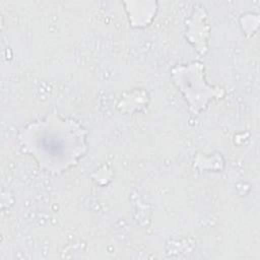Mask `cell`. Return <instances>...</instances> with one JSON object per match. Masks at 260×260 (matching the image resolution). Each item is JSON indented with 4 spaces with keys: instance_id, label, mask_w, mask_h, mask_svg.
<instances>
[{
    "instance_id": "cell-1",
    "label": "cell",
    "mask_w": 260,
    "mask_h": 260,
    "mask_svg": "<svg viewBox=\"0 0 260 260\" xmlns=\"http://www.w3.org/2000/svg\"><path fill=\"white\" fill-rule=\"evenodd\" d=\"M19 140L40 167L51 173H61L75 166L87 147L83 127L57 113L25 126L19 133Z\"/></svg>"
}]
</instances>
